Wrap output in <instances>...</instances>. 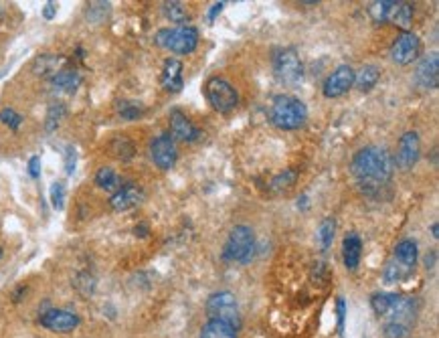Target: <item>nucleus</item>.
Returning a JSON list of instances; mask_svg holds the SVG:
<instances>
[{
  "instance_id": "1",
  "label": "nucleus",
  "mask_w": 439,
  "mask_h": 338,
  "mask_svg": "<svg viewBox=\"0 0 439 338\" xmlns=\"http://www.w3.org/2000/svg\"><path fill=\"white\" fill-rule=\"evenodd\" d=\"M393 170H395V160L384 148L368 146L353 158V174L368 193L389 183Z\"/></svg>"
},
{
  "instance_id": "2",
  "label": "nucleus",
  "mask_w": 439,
  "mask_h": 338,
  "mask_svg": "<svg viewBox=\"0 0 439 338\" xmlns=\"http://www.w3.org/2000/svg\"><path fill=\"white\" fill-rule=\"evenodd\" d=\"M271 124L280 130H297L306 124L308 120V108L304 106V101L292 96H278L271 103V112H269Z\"/></svg>"
},
{
  "instance_id": "3",
  "label": "nucleus",
  "mask_w": 439,
  "mask_h": 338,
  "mask_svg": "<svg viewBox=\"0 0 439 338\" xmlns=\"http://www.w3.org/2000/svg\"><path fill=\"white\" fill-rule=\"evenodd\" d=\"M156 43L166 49L170 53H178V55H188L197 49L198 45V30L195 27H172V28H160L156 33Z\"/></svg>"
},
{
  "instance_id": "4",
  "label": "nucleus",
  "mask_w": 439,
  "mask_h": 338,
  "mask_svg": "<svg viewBox=\"0 0 439 338\" xmlns=\"http://www.w3.org/2000/svg\"><path fill=\"white\" fill-rule=\"evenodd\" d=\"M255 252L253 231L249 227L237 225L231 229L227 237L225 247H223V257L225 261H237V264H247Z\"/></svg>"
},
{
  "instance_id": "5",
  "label": "nucleus",
  "mask_w": 439,
  "mask_h": 338,
  "mask_svg": "<svg viewBox=\"0 0 439 338\" xmlns=\"http://www.w3.org/2000/svg\"><path fill=\"white\" fill-rule=\"evenodd\" d=\"M207 314L211 320H219L231 325L235 330L239 328V306L231 292H217L207 300Z\"/></svg>"
},
{
  "instance_id": "6",
  "label": "nucleus",
  "mask_w": 439,
  "mask_h": 338,
  "mask_svg": "<svg viewBox=\"0 0 439 338\" xmlns=\"http://www.w3.org/2000/svg\"><path fill=\"white\" fill-rule=\"evenodd\" d=\"M273 73L287 85H296L304 75V65L296 49H280L273 53Z\"/></svg>"
},
{
  "instance_id": "7",
  "label": "nucleus",
  "mask_w": 439,
  "mask_h": 338,
  "mask_svg": "<svg viewBox=\"0 0 439 338\" xmlns=\"http://www.w3.org/2000/svg\"><path fill=\"white\" fill-rule=\"evenodd\" d=\"M207 99L211 101V106L217 112H231L233 108H237L239 103V94L233 87L231 81H227L223 77H212L207 81L205 87Z\"/></svg>"
},
{
  "instance_id": "8",
  "label": "nucleus",
  "mask_w": 439,
  "mask_h": 338,
  "mask_svg": "<svg viewBox=\"0 0 439 338\" xmlns=\"http://www.w3.org/2000/svg\"><path fill=\"white\" fill-rule=\"evenodd\" d=\"M150 154H152V160L158 169L170 170L176 164V158H178L176 142L170 134H160L150 144Z\"/></svg>"
},
{
  "instance_id": "9",
  "label": "nucleus",
  "mask_w": 439,
  "mask_h": 338,
  "mask_svg": "<svg viewBox=\"0 0 439 338\" xmlns=\"http://www.w3.org/2000/svg\"><path fill=\"white\" fill-rule=\"evenodd\" d=\"M421 51V41L415 33H403L391 47V57L397 65H409Z\"/></svg>"
},
{
  "instance_id": "10",
  "label": "nucleus",
  "mask_w": 439,
  "mask_h": 338,
  "mask_svg": "<svg viewBox=\"0 0 439 338\" xmlns=\"http://www.w3.org/2000/svg\"><path fill=\"white\" fill-rule=\"evenodd\" d=\"M421 154V140L417 132H405L399 140V150H397V167L403 170L413 169Z\"/></svg>"
},
{
  "instance_id": "11",
  "label": "nucleus",
  "mask_w": 439,
  "mask_h": 338,
  "mask_svg": "<svg viewBox=\"0 0 439 338\" xmlns=\"http://www.w3.org/2000/svg\"><path fill=\"white\" fill-rule=\"evenodd\" d=\"M41 325L51 330V332H59V334H65L71 332L79 326V316H75L73 312L59 310V308H51V310L42 312L41 314Z\"/></svg>"
},
{
  "instance_id": "12",
  "label": "nucleus",
  "mask_w": 439,
  "mask_h": 338,
  "mask_svg": "<svg viewBox=\"0 0 439 338\" xmlns=\"http://www.w3.org/2000/svg\"><path fill=\"white\" fill-rule=\"evenodd\" d=\"M354 85V69L350 65H340L338 69L332 71L324 81L326 98H340Z\"/></svg>"
},
{
  "instance_id": "13",
  "label": "nucleus",
  "mask_w": 439,
  "mask_h": 338,
  "mask_svg": "<svg viewBox=\"0 0 439 338\" xmlns=\"http://www.w3.org/2000/svg\"><path fill=\"white\" fill-rule=\"evenodd\" d=\"M142 198H144V191L138 184H124L112 195L110 207H112L113 211H127V209H134L136 205H140Z\"/></svg>"
},
{
  "instance_id": "14",
  "label": "nucleus",
  "mask_w": 439,
  "mask_h": 338,
  "mask_svg": "<svg viewBox=\"0 0 439 338\" xmlns=\"http://www.w3.org/2000/svg\"><path fill=\"white\" fill-rule=\"evenodd\" d=\"M415 79L417 84L425 89H435L439 84V55L431 53L421 59V63L415 69Z\"/></svg>"
},
{
  "instance_id": "15",
  "label": "nucleus",
  "mask_w": 439,
  "mask_h": 338,
  "mask_svg": "<svg viewBox=\"0 0 439 338\" xmlns=\"http://www.w3.org/2000/svg\"><path fill=\"white\" fill-rule=\"evenodd\" d=\"M170 132H172L170 136L174 140L181 142H195L200 136L198 128L178 110H174V112L170 113Z\"/></svg>"
},
{
  "instance_id": "16",
  "label": "nucleus",
  "mask_w": 439,
  "mask_h": 338,
  "mask_svg": "<svg viewBox=\"0 0 439 338\" xmlns=\"http://www.w3.org/2000/svg\"><path fill=\"white\" fill-rule=\"evenodd\" d=\"M183 63L174 57H170L164 61V69H162V87L170 91V94H176L183 89Z\"/></svg>"
},
{
  "instance_id": "17",
  "label": "nucleus",
  "mask_w": 439,
  "mask_h": 338,
  "mask_svg": "<svg viewBox=\"0 0 439 338\" xmlns=\"http://www.w3.org/2000/svg\"><path fill=\"white\" fill-rule=\"evenodd\" d=\"M342 255H344V266L346 269H356L360 264V255H363V241L356 233H348L344 237V245H342Z\"/></svg>"
},
{
  "instance_id": "18",
  "label": "nucleus",
  "mask_w": 439,
  "mask_h": 338,
  "mask_svg": "<svg viewBox=\"0 0 439 338\" xmlns=\"http://www.w3.org/2000/svg\"><path fill=\"white\" fill-rule=\"evenodd\" d=\"M51 85L61 94H75L81 85V75L73 69H61L51 77Z\"/></svg>"
},
{
  "instance_id": "19",
  "label": "nucleus",
  "mask_w": 439,
  "mask_h": 338,
  "mask_svg": "<svg viewBox=\"0 0 439 338\" xmlns=\"http://www.w3.org/2000/svg\"><path fill=\"white\" fill-rule=\"evenodd\" d=\"M395 261L407 271L415 268V264H417V243L413 240L401 241L395 247Z\"/></svg>"
},
{
  "instance_id": "20",
  "label": "nucleus",
  "mask_w": 439,
  "mask_h": 338,
  "mask_svg": "<svg viewBox=\"0 0 439 338\" xmlns=\"http://www.w3.org/2000/svg\"><path fill=\"white\" fill-rule=\"evenodd\" d=\"M379 77H381V71H379V67H375V65H365L358 75H354V84H356V87H358L360 91H365V94H367V91H370V89L377 85Z\"/></svg>"
},
{
  "instance_id": "21",
  "label": "nucleus",
  "mask_w": 439,
  "mask_h": 338,
  "mask_svg": "<svg viewBox=\"0 0 439 338\" xmlns=\"http://www.w3.org/2000/svg\"><path fill=\"white\" fill-rule=\"evenodd\" d=\"M389 18H391L399 28H405V30H407V28L411 27V23H413V6H411L409 2H395L393 9H391Z\"/></svg>"
},
{
  "instance_id": "22",
  "label": "nucleus",
  "mask_w": 439,
  "mask_h": 338,
  "mask_svg": "<svg viewBox=\"0 0 439 338\" xmlns=\"http://www.w3.org/2000/svg\"><path fill=\"white\" fill-rule=\"evenodd\" d=\"M200 338H237V330L231 325L219 322V320H211L209 325L203 328Z\"/></svg>"
},
{
  "instance_id": "23",
  "label": "nucleus",
  "mask_w": 439,
  "mask_h": 338,
  "mask_svg": "<svg viewBox=\"0 0 439 338\" xmlns=\"http://www.w3.org/2000/svg\"><path fill=\"white\" fill-rule=\"evenodd\" d=\"M96 184H98L99 188L108 191V193H115V191L122 186L118 172L110 169V167H103V169H99L98 172H96Z\"/></svg>"
},
{
  "instance_id": "24",
  "label": "nucleus",
  "mask_w": 439,
  "mask_h": 338,
  "mask_svg": "<svg viewBox=\"0 0 439 338\" xmlns=\"http://www.w3.org/2000/svg\"><path fill=\"white\" fill-rule=\"evenodd\" d=\"M59 63H63V59L57 55H41L35 59L33 63V69L37 75H55L57 69H59Z\"/></svg>"
},
{
  "instance_id": "25",
  "label": "nucleus",
  "mask_w": 439,
  "mask_h": 338,
  "mask_svg": "<svg viewBox=\"0 0 439 338\" xmlns=\"http://www.w3.org/2000/svg\"><path fill=\"white\" fill-rule=\"evenodd\" d=\"M162 13H164V16H166L169 21L176 23V25H181V27H183V23L188 21V13H186L184 4L183 2H176V0L164 2V4H162Z\"/></svg>"
},
{
  "instance_id": "26",
  "label": "nucleus",
  "mask_w": 439,
  "mask_h": 338,
  "mask_svg": "<svg viewBox=\"0 0 439 338\" xmlns=\"http://www.w3.org/2000/svg\"><path fill=\"white\" fill-rule=\"evenodd\" d=\"M118 113L124 118V120H140V116L144 113V106L134 101V99H122L118 103Z\"/></svg>"
},
{
  "instance_id": "27",
  "label": "nucleus",
  "mask_w": 439,
  "mask_h": 338,
  "mask_svg": "<svg viewBox=\"0 0 439 338\" xmlns=\"http://www.w3.org/2000/svg\"><path fill=\"white\" fill-rule=\"evenodd\" d=\"M65 113H67V108L63 106V103H53L51 108H49V112H47V120H45V130L51 134V132H55L59 124H61V120L65 118Z\"/></svg>"
},
{
  "instance_id": "28",
  "label": "nucleus",
  "mask_w": 439,
  "mask_h": 338,
  "mask_svg": "<svg viewBox=\"0 0 439 338\" xmlns=\"http://www.w3.org/2000/svg\"><path fill=\"white\" fill-rule=\"evenodd\" d=\"M393 4H395V0H377V2L370 4L368 13H370V16H372L377 23H384V21L389 18V14H391Z\"/></svg>"
},
{
  "instance_id": "29",
  "label": "nucleus",
  "mask_w": 439,
  "mask_h": 338,
  "mask_svg": "<svg viewBox=\"0 0 439 338\" xmlns=\"http://www.w3.org/2000/svg\"><path fill=\"white\" fill-rule=\"evenodd\" d=\"M393 298L395 294H375V296L370 298V306H372V310L377 316H387L389 310H391V304H393Z\"/></svg>"
},
{
  "instance_id": "30",
  "label": "nucleus",
  "mask_w": 439,
  "mask_h": 338,
  "mask_svg": "<svg viewBox=\"0 0 439 338\" xmlns=\"http://www.w3.org/2000/svg\"><path fill=\"white\" fill-rule=\"evenodd\" d=\"M65 193H67V188H65V183L57 181V183L51 184L49 197H51V205L55 207L57 211H61V209L65 207Z\"/></svg>"
},
{
  "instance_id": "31",
  "label": "nucleus",
  "mask_w": 439,
  "mask_h": 338,
  "mask_svg": "<svg viewBox=\"0 0 439 338\" xmlns=\"http://www.w3.org/2000/svg\"><path fill=\"white\" fill-rule=\"evenodd\" d=\"M334 227H336L334 219H324L320 229H318V240L322 243V249H328L332 240H334Z\"/></svg>"
},
{
  "instance_id": "32",
  "label": "nucleus",
  "mask_w": 439,
  "mask_h": 338,
  "mask_svg": "<svg viewBox=\"0 0 439 338\" xmlns=\"http://www.w3.org/2000/svg\"><path fill=\"white\" fill-rule=\"evenodd\" d=\"M112 148L113 154L118 156V158H122V160H127V158L134 156V142H130L127 138H118V140H113Z\"/></svg>"
},
{
  "instance_id": "33",
  "label": "nucleus",
  "mask_w": 439,
  "mask_h": 338,
  "mask_svg": "<svg viewBox=\"0 0 439 338\" xmlns=\"http://www.w3.org/2000/svg\"><path fill=\"white\" fill-rule=\"evenodd\" d=\"M409 271L405 268H401L397 261H391L389 266H387V269H384V283H397L403 276H407Z\"/></svg>"
},
{
  "instance_id": "34",
  "label": "nucleus",
  "mask_w": 439,
  "mask_h": 338,
  "mask_svg": "<svg viewBox=\"0 0 439 338\" xmlns=\"http://www.w3.org/2000/svg\"><path fill=\"white\" fill-rule=\"evenodd\" d=\"M0 122H2V124H6L11 130H18L21 124H23V116H21V113H16L14 110H11V108H6V110H2V112H0Z\"/></svg>"
},
{
  "instance_id": "35",
  "label": "nucleus",
  "mask_w": 439,
  "mask_h": 338,
  "mask_svg": "<svg viewBox=\"0 0 439 338\" xmlns=\"http://www.w3.org/2000/svg\"><path fill=\"white\" fill-rule=\"evenodd\" d=\"M411 328L397 325V322H387L384 325V337L387 338H405L409 334Z\"/></svg>"
},
{
  "instance_id": "36",
  "label": "nucleus",
  "mask_w": 439,
  "mask_h": 338,
  "mask_svg": "<svg viewBox=\"0 0 439 338\" xmlns=\"http://www.w3.org/2000/svg\"><path fill=\"white\" fill-rule=\"evenodd\" d=\"M294 179H296V174H294L292 170H287L285 174L278 176V179H273V183H271V188H273V191H282V188H287V186H292V184H294Z\"/></svg>"
},
{
  "instance_id": "37",
  "label": "nucleus",
  "mask_w": 439,
  "mask_h": 338,
  "mask_svg": "<svg viewBox=\"0 0 439 338\" xmlns=\"http://www.w3.org/2000/svg\"><path fill=\"white\" fill-rule=\"evenodd\" d=\"M75 164H77V150L73 146H67V150H65V172L73 174Z\"/></svg>"
},
{
  "instance_id": "38",
  "label": "nucleus",
  "mask_w": 439,
  "mask_h": 338,
  "mask_svg": "<svg viewBox=\"0 0 439 338\" xmlns=\"http://www.w3.org/2000/svg\"><path fill=\"white\" fill-rule=\"evenodd\" d=\"M28 174H30V179H39L41 176V158L39 156H33L30 160H28Z\"/></svg>"
},
{
  "instance_id": "39",
  "label": "nucleus",
  "mask_w": 439,
  "mask_h": 338,
  "mask_svg": "<svg viewBox=\"0 0 439 338\" xmlns=\"http://www.w3.org/2000/svg\"><path fill=\"white\" fill-rule=\"evenodd\" d=\"M336 314H338V332H344V318H346V302L338 298L336 300Z\"/></svg>"
},
{
  "instance_id": "40",
  "label": "nucleus",
  "mask_w": 439,
  "mask_h": 338,
  "mask_svg": "<svg viewBox=\"0 0 439 338\" xmlns=\"http://www.w3.org/2000/svg\"><path fill=\"white\" fill-rule=\"evenodd\" d=\"M55 13H57L55 2H47V4H45V9H42V16H45L47 21H51V18L55 16Z\"/></svg>"
},
{
  "instance_id": "41",
  "label": "nucleus",
  "mask_w": 439,
  "mask_h": 338,
  "mask_svg": "<svg viewBox=\"0 0 439 338\" xmlns=\"http://www.w3.org/2000/svg\"><path fill=\"white\" fill-rule=\"evenodd\" d=\"M223 9H225V2H215L211 6V11H209V23H212L217 18V14H221Z\"/></svg>"
},
{
  "instance_id": "42",
  "label": "nucleus",
  "mask_w": 439,
  "mask_h": 338,
  "mask_svg": "<svg viewBox=\"0 0 439 338\" xmlns=\"http://www.w3.org/2000/svg\"><path fill=\"white\" fill-rule=\"evenodd\" d=\"M146 229H148L146 225L136 227V235H140V237H146V235H148V231H146Z\"/></svg>"
},
{
  "instance_id": "43",
  "label": "nucleus",
  "mask_w": 439,
  "mask_h": 338,
  "mask_svg": "<svg viewBox=\"0 0 439 338\" xmlns=\"http://www.w3.org/2000/svg\"><path fill=\"white\" fill-rule=\"evenodd\" d=\"M438 229H439L438 223H433V225H431V233H433V237H435V240H438V237H439V231H438Z\"/></svg>"
},
{
  "instance_id": "44",
  "label": "nucleus",
  "mask_w": 439,
  "mask_h": 338,
  "mask_svg": "<svg viewBox=\"0 0 439 338\" xmlns=\"http://www.w3.org/2000/svg\"><path fill=\"white\" fill-rule=\"evenodd\" d=\"M0 257H2V247H0Z\"/></svg>"
}]
</instances>
